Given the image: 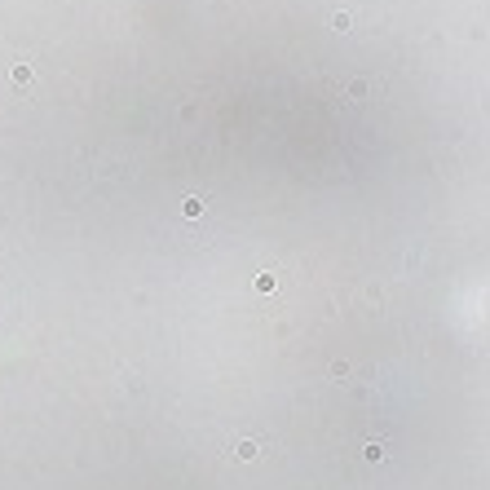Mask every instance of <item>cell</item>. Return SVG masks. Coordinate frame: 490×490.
<instances>
[{"mask_svg": "<svg viewBox=\"0 0 490 490\" xmlns=\"http://www.w3.org/2000/svg\"><path fill=\"white\" fill-rule=\"evenodd\" d=\"M256 292H274V274H261V278H256Z\"/></svg>", "mask_w": 490, "mask_h": 490, "instance_id": "cell-3", "label": "cell"}, {"mask_svg": "<svg viewBox=\"0 0 490 490\" xmlns=\"http://www.w3.org/2000/svg\"><path fill=\"white\" fill-rule=\"evenodd\" d=\"M256 450H261L256 442H239V446H234V455H239V459H256Z\"/></svg>", "mask_w": 490, "mask_h": 490, "instance_id": "cell-2", "label": "cell"}, {"mask_svg": "<svg viewBox=\"0 0 490 490\" xmlns=\"http://www.w3.org/2000/svg\"><path fill=\"white\" fill-rule=\"evenodd\" d=\"M9 80H13V84H18V88H27V84H31V66H27V62H13Z\"/></svg>", "mask_w": 490, "mask_h": 490, "instance_id": "cell-1", "label": "cell"}]
</instances>
